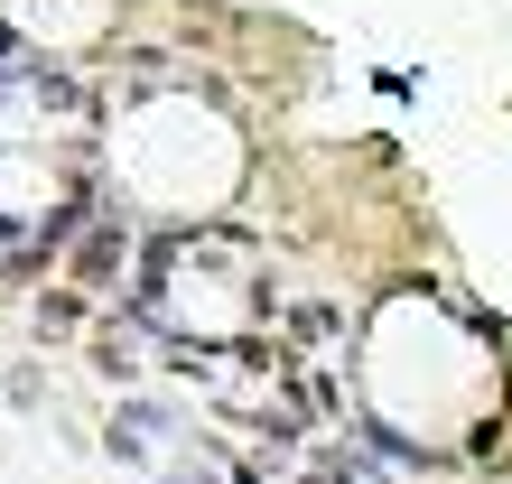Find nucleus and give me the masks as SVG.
<instances>
[{"label": "nucleus", "instance_id": "7ed1b4c3", "mask_svg": "<svg viewBox=\"0 0 512 484\" xmlns=\"http://www.w3.org/2000/svg\"><path fill=\"white\" fill-rule=\"evenodd\" d=\"M75 326V289H56V298H38V336H66Z\"/></svg>", "mask_w": 512, "mask_h": 484}, {"label": "nucleus", "instance_id": "20e7f679", "mask_svg": "<svg viewBox=\"0 0 512 484\" xmlns=\"http://www.w3.org/2000/svg\"><path fill=\"white\" fill-rule=\"evenodd\" d=\"M168 484H224V475L205 466V457H177V466H168Z\"/></svg>", "mask_w": 512, "mask_h": 484}, {"label": "nucleus", "instance_id": "f257e3e1", "mask_svg": "<svg viewBox=\"0 0 512 484\" xmlns=\"http://www.w3.org/2000/svg\"><path fill=\"white\" fill-rule=\"evenodd\" d=\"M168 429H177V410H168V401H122V419H112V457L140 466V447H149V438H168Z\"/></svg>", "mask_w": 512, "mask_h": 484}, {"label": "nucleus", "instance_id": "f03ea898", "mask_svg": "<svg viewBox=\"0 0 512 484\" xmlns=\"http://www.w3.org/2000/svg\"><path fill=\"white\" fill-rule=\"evenodd\" d=\"M122 252H131L122 224H94V233H84V252H75V280H84V289H103L112 270H122Z\"/></svg>", "mask_w": 512, "mask_h": 484}]
</instances>
